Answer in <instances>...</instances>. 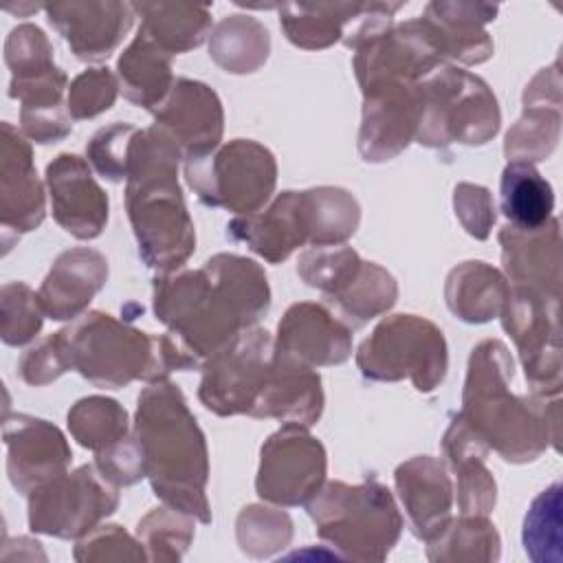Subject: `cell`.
I'll use <instances>...</instances> for the list:
<instances>
[{"instance_id":"cell-1","label":"cell","mask_w":563,"mask_h":563,"mask_svg":"<svg viewBox=\"0 0 563 563\" xmlns=\"http://www.w3.org/2000/svg\"><path fill=\"white\" fill-rule=\"evenodd\" d=\"M271 303L262 266L220 253L198 271L161 277L154 284V312L200 363L253 328Z\"/></svg>"},{"instance_id":"cell-2","label":"cell","mask_w":563,"mask_h":563,"mask_svg":"<svg viewBox=\"0 0 563 563\" xmlns=\"http://www.w3.org/2000/svg\"><path fill=\"white\" fill-rule=\"evenodd\" d=\"M512 358L497 339L482 341L468 358L460 418L508 462L537 460L552 442L559 449V400L548 407L539 398L508 391Z\"/></svg>"},{"instance_id":"cell-3","label":"cell","mask_w":563,"mask_h":563,"mask_svg":"<svg viewBox=\"0 0 563 563\" xmlns=\"http://www.w3.org/2000/svg\"><path fill=\"white\" fill-rule=\"evenodd\" d=\"M134 440L139 442L145 475L156 497L167 506L211 521L205 484L209 475L207 444L196 418L176 385L154 380L139 396Z\"/></svg>"},{"instance_id":"cell-4","label":"cell","mask_w":563,"mask_h":563,"mask_svg":"<svg viewBox=\"0 0 563 563\" xmlns=\"http://www.w3.org/2000/svg\"><path fill=\"white\" fill-rule=\"evenodd\" d=\"M180 152L158 128L136 130L125 176V207L150 268L169 273L187 262L196 246L194 222L187 213L178 180Z\"/></svg>"},{"instance_id":"cell-5","label":"cell","mask_w":563,"mask_h":563,"mask_svg":"<svg viewBox=\"0 0 563 563\" xmlns=\"http://www.w3.org/2000/svg\"><path fill=\"white\" fill-rule=\"evenodd\" d=\"M64 369H77L97 387H123L136 378L147 383L167 378L174 369L196 367L189 352L172 336H150L114 321L103 312H88L70 328L51 336Z\"/></svg>"},{"instance_id":"cell-6","label":"cell","mask_w":563,"mask_h":563,"mask_svg":"<svg viewBox=\"0 0 563 563\" xmlns=\"http://www.w3.org/2000/svg\"><path fill=\"white\" fill-rule=\"evenodd\" d=\"M354 196L339 187L284 191L264 211L229 222V233L268 262L286 260L303 244H343L358 224Z\"/></svg>"},{"instance_id":"cell-7","label":"cell","mask_w":563,"mask_h":563,"mask_svg":"<svg viewBox=\"0 0 563 563\" xmlns=\"http://www.w3.org/2000/svg\"><path fill=\"white\" fill-rule=\"evenodd\" d=\"M308 515L323 541L358 561H383L402 530L396 501L378 482H328L308 499Z\"/></svg>"},{"instance_id":"cell-8","label":"cell","mask_w":563,"mask_h":563,"mask_svg":"<svg viewBox=\"0 0 563 563\" xmlns=\"http://www.w3.org/2000/svg\"><path fill=\"white\" fill-rule=\"evenodd\" d=\"M416 139L440 147L449 143H486L499 130V108L488 86L466 70L438 66L416 84Z\"/></svg>"},{"instance_id":"cell-9","label":"cell","mask_w":563,"mask_h":563,"mask_svg":"<svg viewBox=\"0 0 563 563\" xmlns=\"http://www.w3.org/2000/svg\"><path fill=\"white\" fill-rule=\"evenodd\" d=\"M356 363L372 380L411 378L416 389L431 391L446 374V343L431 321L394 314L361 343Z\"/></svg>"},{"instance_id":"cell-10","label":"cell","mask_w":563,"mask_h":563,"mask_svg":"<svg viewBox=\"0 0 563 563\" xmlns=\"http://www.w3.org/2000/svg\"><path fill=\"white\" fill-rule=\"evenodd\" d=\"M185 174L205 205L249 216L271 198L277 167L266 147L235 139L216 154L187 161Z\"/></svg>"},{"instance_id":"cell-11","label":"cell","mask_w":563,"mask_h":563,"mask_svg":"<svg viewBox=\"0 0 563 563\" xmlns=\"http://www.w3.org/2000/svg\"><path fill=\"white\" fill-rule=\"evenodd\" d=\"M119 504L112 484L97 464H86L75 473H62L31 493L29 523L35 532L55 537H81Z\"/></svg>"},{"instance_id":"cell-12","label":"cell","mask_w":563,"mask_h":563,"mask_svg":"<svg viewBox=\"0 0 563 563\" xmlns=\"http://www.w3.org/2000/svg\"><path fill=\"white\" fill-rule=\"evenodd\" d=\"M273 354L275 341L266 330L240 332L207 361L198 391L202 405L218 416H251L271 374Z\"/></svg>"},{"instance_id":"cell-13","label":"cell","mask_w":563,"mask_h":563,"mask_svg":"<svg viewBox=\"0 0 563 563\" xmlns=\"http://www.w3.org/2000/svg\"><path fill=\"white\" fill-rule=\"evenodd\" d=\"M504 330L515 339L526 378L534 396H559L561 391V343L559 299L526 288L510 290L501 310Z\"/></svg>"},{"instance_id":"cell-14","label":"cell","mask_w":563,"mask_h":563,"mask_svg":"<svg viewBox=\"0 0 563 563\" xmlns=\"http://www.w3.org/2000/svg\"><path fill=\"white\" fill-rule=\"evenodd\" d=\"M325 451L301 424L286 422L262 446L257 495L271 504H306L323 484Z\"/></svg>"},{"instance_id":"cell-15","label":"cell","mask_w":563,"mask_h":563,"mask_svg":"<svg viewBox=\"0 0 563 563\" xmlns=\"http://www.w3.org/2000/svg\"><path fill=\"white\" fill-rule=\"evenodd\" d=\"M156 123L187 161L211 154L222 136V106L218 95L191 79H176L169 95L152 110Z\"/></svg>"},{"instance_id":"cell-16","label":"cell","mask_w":563,"mask_h":563,"mask_svg":"<svg viewBox=\"0 0 563 563\" xmlns=\"http://www.w3.org/2000/svg\"><path fill=\"white\" fill-rule=\"evenodd\" d=\"M416 84L380 81L363 88L365 108L358 150L365 161H389L416 136L420 114Z\"/></svg>"},{"instance_id":"cell-17","label":"cell","mask_w":563,"mask_h":563,"mask_svg":"<svg viewBox=\"0 0 563 563\" xmlns=\"http://www.w3.org/2000/svg\"><path fill=\"white\" fill-rule=\"evenodd\" d=\"M51 205L64 231L79 240L97 238L108 222V196L95 183L88 163L75 154H59L46 167Z\"/></svg>"},{"instance_id":"cell-18","label":"cell","mask_w":563,"mask_h":563,"mask_svg":"<svg viewBox=\"0 0 563 563\" xmlns=\"http://www.w3.org/2000/svg\"><path fill=\"white\" fill-rule=\"evenodd\" d=\"M499 242L504 268L515 288L550 299L561 297V231L556 218L530 231L508 224L499 231Z\"/></svg>"},{"instance_id":"cell-19","label":"cell","mask_w":563,"mask_h":563,"mask_svg":"<svg viewBox=\"0 0 563 563\" xmlns=\"http://www.w3.org/2000/svg\"><path fill=\"white\" fill-rule=\"evenodd\" d=\"M11 482L22 493H33L53 477L66 473L70 449L62 431L46 420L15 416L4 424Z\"/></svg>"},{"instance_id":"cell-20","label":"cell","mask_w":563,"mask_h":563,"mask_svg":"<svg viewBox=\"0 0 563 563\" xmlns=\"http://www.w3.org/2000/svg\"><path fill=\"white\" fill-rule=\"evenodd\" d=\"M561 130L559 64L543 68L526 88L523 117L506 136L508 163H534L552 154Z\"/></svg>"},{"instance_id":"cell-21","label":"cell","mask_w":563,"mask_h":563,"mask_svg":"<svg viewBox=\"0 0 563 563\" xmlns=\"http://www.w3.org/2000/svg\"><path fill=\"white\" fill-rule=\"evenodd\" d=\"M275 352L308 367L336 365L352 352L350 330L323 306L295 303L279 321Z\"/></svg>"},{"instance_id":"cell-22","label":"cell","mask_w":563,"mask_h":563,"mask_svg":"<svg viewBox=\"0 0 563 563\" xmlns=\"http://www.w3.org/2000/svg\"><path fill=\"white\" fill-rule=\"evenodd\" d=\"M132 7L121 2L48 4L51 24L64 35L79 59H103L132 24Z\"/></svg>"},{"instance_id":"cell-23","label":"cell","mask_w":563,"mask_h":563,"mask_svg":"<svg viewBox=\"0 0 563 563\" xmlns=\"http://www.w3.org/2000/svg\"><path fill=\"white\" fill-rule=\"evenodd\" d=\"M321 409L323 391L319 374L312 372V367L275 352L271 374L251 416H271L310 427L319 420Z\"/></svg>"},{"instance_id":"cell-24","label":"cell","mask_w":563,"mask_h":563,"mask_svg":"<svg viewBox=\"0 0 563 563\" xmlns=\"http://www.w3.org/2000/svg\"><path fill=\"white\" fill-rule=\"evenodd\" d=\"M108 262L92 249L62 253L40 288V306L51 319H75L106 284Z\"/></svg>"},{"instance_id":"cell-25","label":"cell","mask_w":563,"mask_h":563,"mask_svg":"<svg viewBox=\"0 0 563 563\" xmlns=\"http://www.w3.org/2000/svg\"><path fill=\"white\" fill-rule=\"evenodd\" d=\"M396 486L413 532L429 541L444 530L453 490L444 466L433 457H413L398 466Z\"/></svg>"},{"instance_id":"cell-26","label":"cell","mask_w":563,"mask_h":563,"mask_svg":"<svg viewBox=\"0 0 563 563\" xmlns=\"http://www.w3.org/2000/svg\"><path fill=\"white\" fill-rule=\"evenodd\" d=\"M495 13L497 7L493 4L431 2L422 22L442 57L479 64L493 55V42L482 24L493 20Z\"/></svg>"},{"instance_id":"cell-27","label":"cell","mask_w":563,"mask_h":563,"mask_svg":"<svg viewBox=\"0 0 563 563\" xmlns=\"http://www.w3.org/2000/svg\"><path fill=\"white\" fill-rule=\"evenodd\" d=\"M2 161L13 167L2 165V220L4 227H15V231H31L44 218V196L42 185L35 178L31 163V150L24 139L13 136L11 125L4 123Z\"/></svg>"},{"instance_id":"cell-28","label":"cell","mask_w":563,"mask_h":563,"mask_svg":"<svg viewBox=\"0 0 563 563\" xmlns=\"http://www.w3.org/2000/svg\"><path fill=\"white\" fill-rule=\"evenodd\" d=\"M117 68L125 99L150 110L163 103L176 81L172 79V55L141 29L119 57Z\"/></svg>"},{"instance_id":"cell-29","label":"cell","mask_w":563,"mask_h":563,"mask_svg":"<svg viewBox=\"0 0 563 563\" xmlns=\"http://www.w3.org/2000/svg\"><path fill=\"white\" fill-rule=\"evenodd\" d=\"M510 297L504 275L486 262H464L446 279V303L468 323H482L501 314Z\"/></svg>"},{"instance_id":"cell-30","label":"cell","mask_w":563,"mask_h":563,"mask_svg":"<svg viewBox=\"0 0 563 563\" xmlns=\"http://www.w3.org/2000/svg\"><path fill=\"white\" fill-rule=\"evenodd\" d=\"M499 205L510 227L539 229L552 218V185L530 163H508L501 172Z\"/></svg>"},{"instance_id":"cell-31","label":"cell","mask_w":563,"mask_h":563,"mask_svg":"<svg viewBox=\"0 0 563 563\" xmlns=\"http://www.w3.org/2000/svg\"><path fill=\"white\" fill-rule=\"evenodd\" d=\"M143 15L141 31L169 55L198 46L209 33V11L196 4H132Z\"/></svg>"},{"instance_id":"cell-32","label":"cell","mask_w":563,"mask_h":563,"mask_svg":"<svg viewBox=\"0 0 563 563\" xmlns=\"http://www.w3.org/2000/svg\"><path fill=\"white\" fill-rule=\"evenodd\" d=\"M396 295V282L385 268L374 262H361L356 273L325 299L336 306L347 323L358 328L372 317L391 308Z\"/></svg>"},{"instance_id":"cell-33","label":"cell","mask_w":563,"mask_h":563,"mask_svg":"<svg viewBox=\"0 0 563 563\" xmlns=\"http://www.w3.org/2000/svg\"><path fill=\"white\" fill-rule=\"evenodd\" d=\"M365 4H284L282 26L301 48H325L343 35V26L358 18Z\"/></svg>"},{"instance_id":"cell-34","label":"cell","mask_w":563,"mask_h":563,"mask_svg":"<svg viewBox=\"0 0 563 563\" xmlns=\"http://www.w3.org/2000/svg\"><path fill=\"white\" fill-rule=\"evenodd\" d=\"M266 55L268 33L249 15L222 20L211 35V57L229 73H253Z\"/></svg>"},{"instance_id":"cell-35","label":"cell","mask_w":563,"mask_h":563,"mask_svg":"<svg viewBox=\"0 0 563 563\" xmlns=\"http://www.w3.org/2000/svg\"><path fill=\"white\" fill-rule=\"evenodd\" d=\"M68 427L81 446L99 455L128 438V413L117 400L90 396L68 411Z\"/></svg>"},{"instance_id":"cell-36","label":"cell","mask_w":563,"mask_h":563,"mask_svg":"<svg viewBox=\"0 0 563 563\" xmlns=\"http://www.w3.org/2000/svg\"><path fill=\"white\" fill-rule=\"evenodd\" d=\"M427 543L429 559H499V534L484 515H462Z\"/></svg>"},{"instance_id":"cell-37","label":"cell","mask_w":563,"mask_h":563,"mask_svg":"<svg viewBox=\"0 0 563 563\" xmlns=\"http://www.w3.org/2000/svg\"><path fill=\"white\" fill-rule=\"evenodd\" d=\"M523 550L537 563L561 561V484L548 486L534 501L523 519Z\"/></svg>"},{"instance_id":"cell-38","label":"cell","mask_w":563,"mask_h":563,"mask_svg":"<svg viewBox=\"0 0 563 563\" xmlns=\"http://www.w3.org/2000/svg\"><path fill=\"white\" fill-rule=\"evenodd\" d=\"M290 519L273 508L249 506L238 517L240 548L253 556H268L290 541Z\"/></svg>"},{"instance_id":"cell-39","label":"cell","mask_w":563,"mask_h":563,"mask_svg":"<svg viewBox=\"0 0 563 563\" xmlns=\"http://www.w3.org/2000/svg\"><path fill=\"white\" fill-rule=\"evenodd\" d=\"M139 537L152 550L150 559H180L187 550L194 528L187 512L176 508H156L139 521Z\"/></svg>"},{"instance_id":"cell-40","label":"cell","mask_w":563,"mask_h":563,"mask_svg":"<svg viewBox=\"0 0 563 563\" xmlns=\"http://www.w3.org/2000/svg\"><path fill=\"white\" fill-rule=\"evenodd\" d=\"M136 134V128L128 123H114L108 128H101L88 143L86 154L97 174L103 178L119 183L128 176V158H130V145Z\"/></svg>"},{"instance_id":"cell-41","label":"cell","mask_w":563,"mask_h":563,"mask_svg":"<svg viewBox=\"0 0 563 563\" xmlns=\"http://www.w3.org/2000/svg\"><path fill=\"white\" fill-rule=\"evenodd\" d=\"M117 77L108 68L81 73L68 90V112L73 119H90L108 110L117 97Z\"/></svg>"},{"instance_id":"cell-42","label":"cell","mask_w":563,"mask_h":563,"mask_svg":"<svg viewBox=\"0 0 563 563\" xmlns=\"http://www.w3.org/2000/svg\"><path fill=\"white\" fill-rule=\"evenodd\" d=\"M455 213L471 235L484 240L495 222V205L488 189L466 183L460 185L455 189Z\"/></svg>"}]
</instances>
